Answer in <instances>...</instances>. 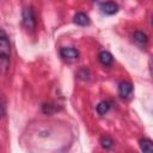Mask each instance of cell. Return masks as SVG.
I'll return each instance as SVG.
<instances>
[{
  "label": "cell",
  "instance_id": "cell-3",
  "mask_svg": "<svg viewBox=\"0 0 153 153\" xmlns=\"http://www.w3.org/2000/svg\"><path fill=\"white\" fill-rule=\"evenodd\" d=\"M60 55L67 61H73L79 57V51L73 47H62L60 49Z\"/></svg>",
  "mask_w": 153,
  "mask_h": 153
},
{
  "label": "cell",
  "instance_id": "cell-10",
  "mask_svg": "<svg viewBox=\"0 0 153 153\" xmlns=\"http://www.w3.org/2000/svg\"><path fill=\"white\" fill-rule=\"evenodd\" d=\"M111 108V103L108 100H102L98 105H97V112L99 115H105Z\"/></svg>",
  "mask_w": 153,
  "mask_h": 153
},
{
  "label": "cell",
  "instance_id": "cell-5",
  "mask_svg": "<svg viewBox=\"0 0 153 153\" xmlns=\"http://www.w3.org/2000/svg\"><path fill=\"white\" fill-rule=\"evenodd\" d=\"M99 7H100V10H102L105 14H109V16L115 14V13H117V11H118V5L115 4V2H112V1L100 2V4H99Z\"/></svg>",
  "mask_w": 153,
  "mask_h": 153
},
{
  "label": "cell",
  "instance_id": "cell-6",
  "mask_svg": "<svg viewBox=\"0 0 153 153\" xmlns=\"http://www.w3.org/2000/svg\"><path fill=\"white\" fill-rule=\"evenodd\" d=\"M73 22L76 25H80V26H86V25H90V23H91L90 17L86 13H84V12L75 13L74 17H73Z\"/></svg>",
  "mask_w": 153,
  "mask_h": 153
},
{
  "label": "cell",
  "instance_id": "cell-12",
  "mask_svg": "<svg viewBox=\"0 0 153 153\" xmlns=\"http://www.w3.org/2000/svg\"><path fill=\"white\" fill-rule=\"evenodd\" d=\"M42 109H43V112H44V114H48V115L53 114V112L56 110V109L54 108V105H53V104H50V103H49V104H44Z\"/></svg>",
  "mask_w": 153,
  "mask_h": 153
},
{
  "label": "cell",
  "instance_id": "cell-2",
  "mask_svg": "<svg viewBox=\"0 0 153 153\" xmlns=\"http://www.w3.org/2000/svg\"><path fill=\"white\" fill-rule=\"evenodd\" d=\"M22 24L24 26V29L26 31H35L36 29V25H37V20H36V14H35V11L31 6H27L23 10V13H22Z\"/></svg>",
  "mask_w": 153,
  "mask_h": 153
},
{
  "label": "cell",
  "instance_id": "cell-9",
  "mask_svg": "<svg viewBox=\"0 0 153 153\" xmlns=\"http://www.w3.org/2000/svg\"><path fill=\"white\" fill-rule=\"evenodd\" d=\"M133 37H134V41H135L139 45H142V47L146 45L147 42H148L147 35H146L145 32H142V31H135L134 35H133Z\"/></svg>",
  "mask_w": 153,
  "mask_h": 153
},
{
  "label": "cell",
  "instance_id": "cell-11",
  "mask_svg": "<svg viewBox=\"0 0 153 153\" xmlns=\"http://www.w3.org/2000/svg\"><path fill=\"white\" fill-rule=\"evenodd\" d=\"M100 143H102V146H103L105 149H110V148H112V146H114V141H112V139L109 137V136H103V137L100 139Z\"/></svg>",
  "mask_w": 153,
  "mask_h": 153
},
{
  "label": "cell",
  "instance_id": "cell-4",
  "mask_svg": "<svg viewBox=\"0 0 153 153\" xmlns=\"http://www.w3.org/2000/svg\"><path fill=\"white\" fill-rule=\"evenodd\" d=\"M133 92V85L129 81H121L118 84V93L122 98H128Z\"/></svg>",
  "mask_w": 153,
  "mask_h": 153
},
{
  "label": "cell",
  "instance_id": "cell-1",
  "mask_svg": "<svg viewBox=\"0 0 153 153\" xmlns=\"http://www.w3.org/2000/svg\"><path fill=\"white\" fill-rule=\"evenodd\" d=\"M11 63V42L4 29L0 27V73L6 74Z\"/></svg>",
  "mask_w": 153,
  "mask_h": 153
},
{
  "label": "cell",
  "instance_id": "cell-8",
  "mask_svg": "<svg viewBox=\"0 0 153 153\" xmlns=\"http://www.w3.org/2000/svg\"><path fill=\"white\" fill-rule=\"evenodd\" d=\"M140 148L142 153H153V143L149 137H143L140 140Z\"/></svg>",
  "mask_w": 153,
  "mask_h": 153
},
{
  "label": "cell",
  "instance_id": "cell-7",
  "mask_svg": "<svg viewBox=\"0 0 153 153\" xmlns=\"http://www.w3.org/2000/svg\"><path fill=\"white\" fill-rule=\"evenodd\" d=\"M98 60H99V62H100L103 66H110V65L112 63V61H114V57H112V55H111L109 51L103 50V51L99 53Z\"/></svg>",
  "mask_w": 153,
  "mask_h": 153
}]
</instances>
